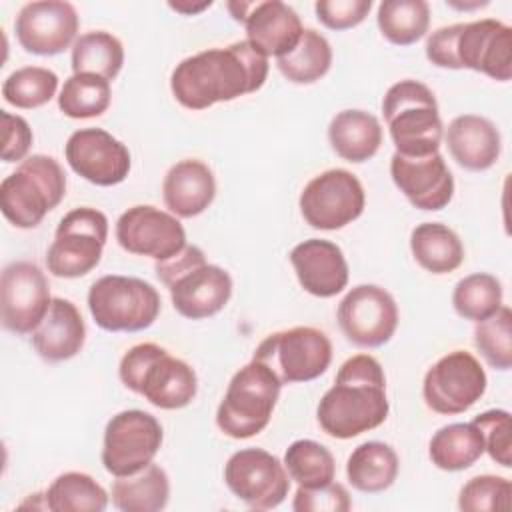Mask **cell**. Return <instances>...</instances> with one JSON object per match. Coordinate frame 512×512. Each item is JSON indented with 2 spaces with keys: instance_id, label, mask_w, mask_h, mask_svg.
<instances>
[{
  "instance_id": "obj_1",
  "label": "cell",
  "mask_w": 512,
  "mask_h": 512,
  "mask_svg": "<svg viewBox=\"0 0 512 512\" xmlns=\"http://www.w3.org/2000/svg\"><path fill=\"white\" fill-rule=\"evenodd\" d=\"M268 78V58L248 40L226 48H208L184 58L170 76V90L188 110H206L252 94Z\"/></svg>"
},
{
  "instance_id": "obj_2",
  "label": "cell",
  "mask_w": 512,
  "mask_h": 512,
  "mask_svg": "<svg viewBox=\"0 0 512 512\" xmlns=\"http://www.w3.org/2000/svg\"><path fill=\"white\" fill-rule=\"evenodd\" d=\"M386 376L382 364L370 354L348 358L318 402L320 428L338 440L356 438L378 428L388 418Z\"/></svg>"
},
{
  "instance_id": "obj_3",
  "label": "cell",
  "mask_w": 512,
  "mask_h": 512,
  "mask_svg": "<svg viewBox=\"0 0 512 512\" xmlns=\"http://www.w3.org/2000/svg\"><path fill=\"white\" fill-rule=\"evenodd\" d=\"M158 280L170 290L174 310L188 320H204L218 314L232 296L230 274L208 264L202 248L186 244L176 256L156 262Z\"/></svg>"
},
{
  "instance_id": "obj_4",
  "label": "cell",
  "mask_w": 512,
  "mask_h": 512,
  "mask_svg": "<svg viewBox=\"0 0 512 512\" xmlns=\"http://www.w3.org/2000/svg\"><path fill=\"white\" fill-rule=\"evenodd\" d=\"M122 384L162 410L188 406L198 392L194 368L154 342L132 346L120 360Z\"/></svg>"
},
{
  "instance_id": "obj_5",
  "label": "cell",
  "mask_w": 512,
  "mask_h": 512,
  "mask_svg": "<svg viewBox=\"0 0 512 512\" xmlns=\"http://www.w3.org/2000/svg\"><path fill=\"white\" fill-rule=\"evenodd\" d=\"M382 114L396 152L426 156L440 152L444 126L434 92L418 80L392 84L382 98Z\"/></svg>"
},
{
  "instance_id": "obj_6",
  "label": "cell",
  "mask_w": 512,
  "mask_h": 512,
  "mask_svg": "<svg viewBox=\"0 0 512 512\" xmlns=\"http://www.w3.org/2000/svg\"><path fill=\"white\" fill-rule=\"evenodd\" d=\"M66 196V174L58 160L32 154L0 184V208L4 218L22 230L36 228L44 216Z\"/></svg>"
},
{
  "instance_id": "obj_7",
  "label": "cell",
  "mask_w": 512,
  "mask_h": 512,
  "mask_svg": "<svg viewBox=\"0 0 512 512\" xmlns=\"http://www.w3.org/2000/svg\"><path fill=\"white\" fill-rule=\"evenodd\" d=\"M280 388V380L268 366L256 360L248 362L228 382L216 410L218 428L234 440L260 434L272 418Z\"/></svg>"
},
{
  "instance_id": "obj_8",
  "label": "cell",
  "mask_w": 512,
  "mask_h": 512,
  "mask_svg": "<svg viewBox=\"0 0 512 512\" xmlns=\"http://www.w3.org/2000/svg\"><path fill=\"white\" fill-rule=\"evenodd\" d=\"M158 290L134 276L108 274L88 290V310L106 332H140L150 328L160 314Z\"/></svg>"
},
{
  "instance_id": "obj_9",
  "label": "cell",
  "mask_w": 512,
  "mask_h": 512,
  "mask_svg": "<svg viewBox=\"0 0 512 512\" xmlns=\"http://www.w3.org/2000/svg\"><path fill=\"white\" fill-rule=\"evenodd\" d=\"M252 360L268 366L282 386L310 382L328 370L332 342L320 328L294 326L268 334L256 346Z\"/></svg>"
},
{
  "instance_id": "obj_10",
  "label": "cell",
  "mask_w": 512,
  "mask_h": 512,
  "mask_svg": "<svg viewBox=\"0 0 512 512\" xmlns=\"http://www.w3.org/2000/svg\"><path fill=\"white\" fill-rule=\"evenodd\" d=\"M106 238L108 218L104 212L90 206L66 212L46 252L48 272L58 278L86 276L100 264Z\"/></svg>"
},
{
  "instance_id": "obj_11",
  "label": "cell",
  "mask_w": 512,
  "mask_h": 512,
  "mask_svg": "<svg viewBox=\"0 0 512 512\" xmlns=\"http://www.w3.org/2000/svg\"><path fill=\"white\" fill-rule=\"evenodd\" d=\"M486 386L482 364L466 350H452L428 368L422 396L432 412L452 416L470 410L484 396Z\"/></svg>"
},
{
  "instance_id": "obj_12",
  "label": "cell",
  "mask_w": 512,
  "mask_h": 512,
  "mask_svg": "<svg viewBox=\"0 0 512 512\" xmlns=\"http://www.w3.org/2000/svg\"><path fill=\"white\" fill-rule=\"evenodd\" d=\"M300 214L316 230H340L360 218L366 206L362 182L344 168L314 176L302 190Z\"/></svg>"
},
{
  "instance_id": "obj_13",
  "label": "cell",
  "mask_w": 512,
  "mask_h": 512,
  "mask_svg": "<svg viewBox=\"0 0 512 512\" xmlns=\"http://www.w3.org/2000/svg\"><path fill=\"white\" fill-rule=\"evenodd\" d=\"M162 440L164 432L156 416L136 408L122 410L106 424L102 464L114 478L134 474L154 460Z\"/></svg>"
},
{
  "instance_id": "obj_14",
  "label": "cell",
  "mask_w": 512,
  "mask_h": 512,
  "mask_svg": "<svg viewBox=\"0 0 512 512\" xmlns=\"http://www.w3.org/2000/svg\"><path fill=\"white\" fill-rule=\"evenodd\" d=\"M284 462L262 448H242L224 466V482L246 506L270 510L280 506L290 490Z\"/></svg>"
},
{
  "instance_id": "obj_15",
  "label": "cell",
  "mask_w": 512,
  "mask_h": 512,
  "mask_svg": "<svg viewBox=\"0 0 512 512\" xmlns=\"http://www.w3.org/2000/svg\"><path fill=\"white\" fill-rule=\"evenodd\" d=\"M336 318L348 342L360 348H380L398 328V306L382 286L358 284L340 300Z\"/></svg>"
},
{
  "instance_id": "obj_16",
  "label": "cell",
  "mask_w": 512,
  "mask_h": 512,
  "mask_svg": "<svg viewBox=\"0 0 512 512\" xmlns=\"http://www.w3.org/2000/svg\"><path fill=\"white\" fill-rule=\"evenodd\" d=\"M50 302V284L40 266L18 260L2 270L0 316L8 332L18 336L32 334L46 316Z\"/></svg>"
},
{
  "instance_id": "obj_17",
  "label": "cell",
  "mask_w": 512,
  "mask_h": 512,
  "mask_svg": "<svg viewBox=\"0 0 512 512\" xmlns=\"http://www.w3.org/2000/svg\"><path fill=\"white\" fill-rule=\"evenodd\" d=\"M116 240L130 254L162 262L186 246V230L172 212L138 204L116 220Z\"/></svg>"
},
{
  "instance_id": "obj_18",
  "label": "cell",
  "mask_w": 512,
  "mask_h": 512,
  "mask_svg": "<svg viewBox=\"0 0 512 512\" xmlns=\"http://www.w3.org/2000/svg\"><path fill=\"white\" fill-rule=\"evenodd\" d=\"M456 68L482 72L498 82L512 78V28L494 18L460 22L454 40Z\"/></svg>"
},
{
  "instance_id": "obj_19",
  "label": "cell",
  "mask_w": 512,
  "mask_h": 512,
  "mask_svg": "<svg viewBox=\"0 0 512 512\" xmlns=\"http://www.w3.org/2000/svg\"><path fill=\"white\" fill-rule=\"evenodd\" d=\"M80 20L70 2L38 0L20 8L14 32L20 46L36 56H56L76 42Z\"/></svg>"
},
{
  "instance_id": "obj_20",
  "label": "cell",
  "mask_w": 512,
  "mask_h": 512,
  "mask_svg": "<svg viewBox=\"0 0 512 512\" xmlns=\"http://www.w3.org/2000/svg\"><path fill=\"white\" fill-rule=\"evenodd\" d=\"M68 166L96 186H116L126 180L132 160L126 144L102 128H80L64 146Z\"/></svg>"
},
{
  "instance_id": "obj_21",
  "label": "cell",
  "mask_w": 512,
  "mask_h": 512,
  "mask_svg": "<svg viewBox=\"0 0 512 512\" xmlns=\"http://www.w3.org/2000/svg\"><path fill=\"white\" fill-rule=\"evenodd\" d=\"M390 176L408 202L420 210H442L454 196V176L440 152L426 156H402L394 152L390 158Z\"/></svg>"
},
{
  "instance_id": "obj_22",
  "label": "cell",
  "mask_w": 512,
  "mask_h": 512,
  "mask_svg": "<svg viewBox=\"0 0 512 512\" xmlns=\"http://www.w3.org/2000/svg\"><path fill=\"white\" fill-rule=\"evenodd\" d=\"M300 286L316 298H332L348 284V262L338 244L324 238H310L290 250Z\"/></svg>"
},
{
  "instance_id": "obj_23",
  "label": "cell",
  "mask_w": 512,
  "mask_h": 512,
  "mask_svg": "<svg viewBox=\"0 0 512 512\" xmlns=\"http://www.w3.org/2000/svg\"><path fill=\"white\" fill-rule=\"evenodd\" d=\"M444 140L456 164L472 172L492 168L502 152V138L496 124L478 114L456 116L448 124Z\"/></svg>"
},
{
  "instance_id": "obj_24",
  "label": "cell",
  "mask_w": 512,
  "mask_h": 512,
  "mask_svg": "<svg viewBox=\"0 0 512 512\" xmlns=\"http://www.w3.org/2000/svg\"><path fill=\"white\" fill-rule=\"evenodd\" d=\"M244 26L248 42L266 58L288 54L304 32L296 10L280 0L252 2Z\"/></svg>"
},
{
  "instance_id": "obj_25",
  "label": "cell",
  "mask_w": 512,
  "mask_h": 512,
  "mask_svg": "<svg viewBox=\"0 0 512 512\" xmlns=\"http://www.w3.org/2000/svg\"><path fill=\"white\" fill-rule=\"evenodd\" d=\"M162 198L176 218H194L216 198L214 172L202 160H180L164 176Z\"/></svg>"
},
{
  "instance_id": "obj_26",
  "label": "cell",
  "mask_w": 512,
  "mask_h": 512,
  "mask_svg": "<svg viewBox=\"0 0 512 512\" xmlns=\"http://www.w3.org/2000/svg\"><path fill=\"white\" fill-rule=\"evenodd\" d=\"M32 346L46 362L74 358L86 340V324L80 310L66 298H52L42 322L34 328Z\"/></svg>"
},
{
  "instance_id": "obj_27",
  "label": "cell",
  "mask_w": 512,
  "mask_h": 512,
  "mask_svg": "<svg viewBox=\"0 0 512 512\" xmlns=\"http://www.w3.org/2000/svg\"><path fill=\"white\" fill-rule=\"evenodd\" d=\"M328 142L342 160L360 164L374 158L380 150L382 126L366 110H342L330 120Z\"/></svg>"
},
{
  "instance_id": "obj_28",
  "label": "cell",
  "mask_w": 512,
  "mask_h": 512,
  "mask_svg": "<svg viewBox=\"0 0 512 512\" xmlns=\"http://www.w3.org/2000/svg\"><path fill=\"white\" fill-rule=\"evenodd\" d=\"M400 460L396 450L380 440H368L352 450L346 462V476L352 488L364 494L388 490L398 478Z\"/></svg>"
},
{
  "instance_id": "obj_29",
  "label": "cell",
  "mask_w": 512,
  "mask_h": 512,
  "mask_svg": "<svg viewBox=\"0 0 512 512\" xmlns=\"http://www.w3.org/2000/svg\"><path fill=\"white\" fill-rule=\"evenodd\" d=\"M110 496L122 512H158L168 504L170 480L162 466L150 462L134 474L116 476Z\"/></svg>"
},
{
  "instance_id": "obj_30",
  "label": "cell",
  "mask_w": 512,
  "mask_h": 512,
  "mask_svg": "<svg viewBox=\"0 0 512 512\" xmlns=\"http://www.w3.org/2000/svg\"><path fill=\"white\" fill-rule=\"evenodd\" d=\"M414 260L432 274H450L464 262V244L458 234L440 222H422L410 234Z\"/></svg>"
},
{
  "instance_id": "obj_31",
  "label": "cell",
  "mask_w": 512,
  "mask_h": 512,
  "mask_svg": "<svg viewBox=\"0 0 512 512\" xmlns=\"http://www.w3.org/2000/svg\"><path fill=\"white\" fill-rule=\"evenodd\" d=\"M484 454L480 430L472 422H456L434 432L428 444L432 464L446 472H460L470 468Z\"/></svg>"
},
{
  "instance_id": "obj_32",
  "label": "cell",
  "mask_w": 512,
  "mask_h": 512,
  "mask_svg": "<svg viewBox=\"0 0 512 512\" xmlns=\"http://www.w3.org/2000/svg\"><path fill=\"white\" fill-rule=\"evenodd\" d=\"M122 64L124 46L114 34L106 30L86 32L72 44L74 74H96L110 82L120 74Z\"/></svg>"
},
{
  "instance_id": "obj_33",
  "label": "cell",
  "mask_w": 512,
  "mask_h": 512,
  "mask_svg": "<svg viewBox=\"0 0 512 512\" xmlns=\"http://www.w3.org/2000/svg\"><path fill=\"white\" fill-rule=\"evenodd\" d=\"M280 74L294 84H312L328 74L332 66L330 42L314 28H304L298 44L276 58Z\"/></svg>"
},
{
  "instance_id": "obj_34",
  "label": "cell",
  "mask_w": 512,
  "mask_h": 512,
  "mask_svg": "<svg viewBox=\"0 0 512 512\" xmlns=\"http://www.w3.org/2000/svg\"><path fill=\"white\" fill-rule=\"evenodd\" d=\"M108 492L86 472H64L44 492L46 510L52 512H102Z\"/></svg>"
},
{
  "instance_id": "obj_35",
  "label": "cell",
  "mask_w": 512,
  "mask_h": 512,
  "mask_svg": "<svg viewBox=\"0 0 512 512\" xmlns=\"http://www.w3.org/2000/svg\"><path fill=\"white\" fill-rule=\"evenodd\" d=\"M376 22L388 42L410 46L428 32L430 6L424 0H384L378 4Z\"/></svg>"
},
{
  "instance_id": "obj_36",
  "label": "cell",
  "mask_w": 512,
  "mask_h": 512,
  "mask_svg": "<svg viewBox=\"0 0 512 512\" xmlns=\"http://www.w3.org/2000/svg\"><path fill=\"white\" fill-rule=\"evenodd\" d=\"M284 468L288 476L302 488L324 486L336 476L332 452L316 440H294L284 452Z\"/></svg>"
},
{
  "instance_id": "obj_37",
  "label": "cell",
  "mask_w": 512,
  "mask_h": 512,
  "mask_svg": "<svg viewBox=\"0 0 512 512\" xmlns=\"http://www.w3.org/2000/svg\"><path fill=\"white\" fill-rule=\"evenodd\" d=\"M110 82L96 74H72L58 94V108L74 120L96 118L110 106Z\"/></svg>"
},
{
  "instance_id": "obj_38",
  "label": "cell",
  "mask_w": 512,
  "mask_h": 512,
  "mask_svg": "<svg viewBox=\"0 0 512 512\" xmlns=\"http://www.w3.org/2000/svg\"><path fill=\"white\" fill-rule=\"evenodd\" d=\"M502 298L504 290L500 280L488 272H476L456 282L452 306L460 318L480 322L502 306Z\"/></svg>"
},
{
  "instance_id": "obj_39",
  "label": "cell",
  "mask_w": 512,
  "mask_h": 512,
  "mask_svg": "<svg viewBox=\"0 0 512 512\" xmlns=\"http://www.w3.org/2000/svg\"><path fill=\"white\" fill-rule=\"evenodd\" d=\"M58 90V76L50 68L24 66L14 70L2 84V98L22 110L48 104Z\"/></svg>"
},
{
  "instance_id": "obj_40",
  "label": "cell",
  "mask_w": 512,
  "mask_h": 512,
  "mask_svg": "<svg viewBox=\"0 0 512 512\" xmlns=\"http://www.w3.org/2000/svg\"><path fill=\"white\" fill-rule=\"evenodd\" d=\"M474 344L482 358L494 370H510L512 368V310L508 306H500L486 320L476 322L474 326Z\"/></svg>"
},
{
  "instance_id": "obj_41",
  "label": "cell",
  "mask_w": 512,
  "mask_h": 512,
  "mask_svg": "<svg viewBox=\"0 0 512 512\" xmlns=\"http://www.w3.org/2000/svg\"><path fill=\"white\" fill-rule=\"evenodd\" d=\"M512 484L504 476L480 474L470 478L458 494V508L464 512L510 510Z\"/></svg>"
},
{
  "instance_id": "obj_42",
  "label": "cell",
  "mask_w": 512,
  "mask_h": 512,
  "mask_svg": "<svg viewBox=\"0 0 512 512\" xmlns=\"http://www.w3.org/2000/svg\"><path fill=\"white\" fill-rule=\"evenodd\" d=\"M472 424L480 430L482 442H484V452L488 456L504 466H512V440H510V412L508 410H486L478 416H474Z\"/></svg>"
},
{
  "instance_id": "obj_43",
  "label": "cell",
  "mask_w": 512,
  "mask_h": 512,
  "mask_svg": "<svg viewBox=\"0 0 512 512\" xmlns=\"http://www.w3.org/2000/svg\"><path fill=\"white\" fill-rule=\"evenodd\" d=\"M350 508L348 490L334 480L316 488L298 486L292 500L294 512H346Z\"/></svg>"
},
{
  "instance_id": "obj_44",
  "label": "cell",
  "mask_w": 512,
  "mask_h": 512,
  "mask_svg": "<svg viewBox=\"0 0 512 512\" xmlns=\"http://www.w3.org/2000/svg\"><path fill=\"white\" fill-rule=\"evenodd\" d=\"M372 10V0H318L316 18L330 30H348L358 26Z\"/></svg>"
},
{
  "instance_id": "obj_45",
  "label": "cell",
  "mask_w": 512,
  "mask_h": 512,
  "mask_svg": "<svg viewBox=\"0 0 512 512\" xmlns=\"http://www.w3.org/2000/svg\"><path fill=\"white\" fill-rule=\"evenodd\" d=\"M0 118H2V128H4L2 160L4 162L24 160L32 146V140H34L30 124L22 116L10 114L6 110H0Z\"/></svg>"
},
{
  "instance_id": "obj_46",
  "label": "cell",
  "mask_w": 512,
  "mask_h": 512,
  "mask_svg": "<svg viewBox=\"0 0 512 512\" xmlns=\"http://www.w3.org/2000/svg\"><path fill=\"white\" fill-rule=\"evenodd\" d=\"M168 6H170L172 10H176V12H180V14L192 16V14H198V12L206 10V8H210V6H212V2H210V0H208V2H200V4H190V2H168Z\"/></svg>"
},
{
  "instance_id": "obj_47",
  "label": "cell",
  "mask_w": 512,
  "mask_h": 512,
  "mask_svg": "<svg viewBox=\"0 0 512 512\" xmlns=\"http://www.w3.org/2000/svg\"><path fill=\"white\" fill-rule=\"evenodd\" d=\"M250 8H252V2H228V10L232 12V18L242 24H244Z\"/></svg>"
}]
</instances>
